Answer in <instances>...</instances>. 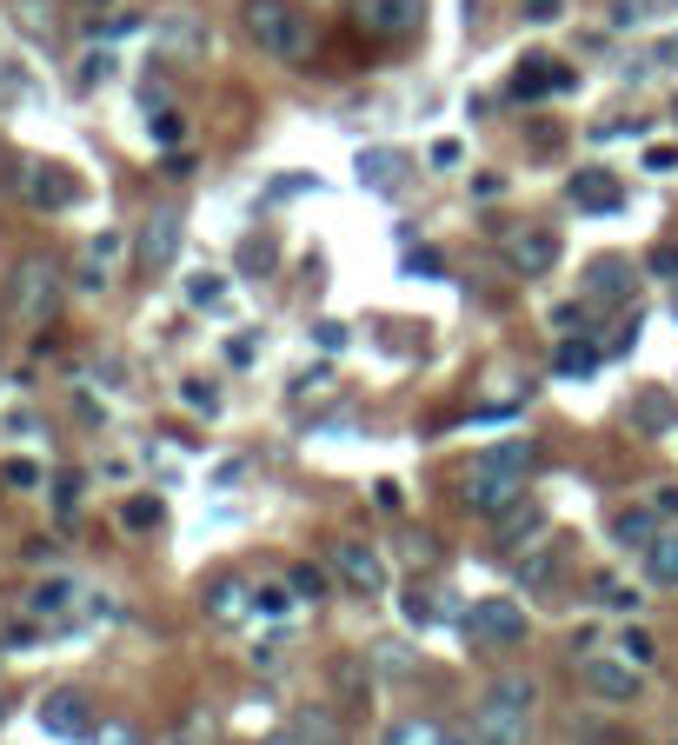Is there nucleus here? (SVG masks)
I'll return each mask as SVG.
<instances>
[{"label":"nucleus","instance_id":"36","mask_svg":"<svg viewBox=\"0 0 678 745\" xmlns=\"http://www.w3.org/2000/svg\"><path fill=\"white\" fill-rule=\"evenodd\" d=\"M406 266H413V273H426V280H446V260H439L433 246H419V253H406Z\"/></svg>","mask_w":678,"mask_h":745},{"label":"nucleus","instance_id":"21","mask_svg":"<svg viewBox=\"0 0 678 745\" xmlns=\"http://www.w3.org/2000/svg\"><path fill=\"white\" fill-rule=\"evenodd\" d=\"M593 366H599V346H586V340H566V346H559V373H566V380H579V373H593Z\"/></svg>","mask_w":678,"mask_h":745},{"label":"nucleus","instance_id":"20","mask_svg":"<svg viewBox=\"0 0 678 745\" xmlns=\"http://www.w3.org/2000/svg\"><path fill=\"white\" fill-rule=\"evenodd\" d=\"M539 533H546V513H539V506H526V513H506L499 546H526V540H539Z\"/></svg>","mask_w":678,"mask_h":745},{"label":"nucleus","instance_id":"30","mask_svg":"<svg viewBox=\"0 0 678 745\" xmlns=\"http://www.w3.org/2000/svg\"><path fill=\"white\" fill-rule=\"evenodd\" d=\"M293 600H300L293 586H260V593H253V606H260V613H273V620H280V613H293Z\"/></svg>","mask_w":678,"mask_h":745},{"label":"nucleus","instance_id":"16","mask_svg":"<svg viewBox=\"0 0 678 745\" xmlns=\"http://www.w3.org/2000/svg\"><path fill=\"white\" fill-rule=\"evenodd\" d=\"M266 745H340V726L326 713H300V719H286Z\"/></svg>","mask_w":678,"mask_h":745},{"label":"nucleus","instance_id":"50","mask_svg":"<svg viewBox=\"0 0 678 745\" xmlns=\"http://www.w3.org/2000/svg\"><path fill=\"white\" fill-rule=\"evenodd\" d=\"M672 745H678V739H672Z\"/></svg>","mask_w":678,"mask_h":745},{"label":"nucleus","instance_id":"27","mask_svg":"<svg viewBox=\"0 0 678 745\" xmlns=\"http://www.w3.org/2000/svg\"><path fill=\"white\" fill-rule=\"evenodd\" d=\"M240 600H246V586H240V580H220V586L206 593V613H213V620H233Z\"/></svg>","mask_w":678,"mask_h":745},{"label":"nucleus","instance_id":"15","mask_svg":"<svg viewBox=\"0 0 678 745\" xmlns=\"http://www.w3.org/2000/svg\"><path fill=\"white\" fill-rule=\"evenodd\" d=\"M633 280H639V273H633V260H619V253H606V260L586 266V293L606 300V306H613V300H633Z\"/></svg>","mask_w":678,"mask_h":745},{"label":"nucleus","instance_id":"23","mask_svg":"<svg viewBox=\"0 0 678 745\" xmlns=\"http://www.w3.org/2000/svg\"><path fill=\"white\" fill-rule=\"evenodd\" d=\"M286 586H293V593H300V600H313V606H320V600H326V573H320V566H313V560H300V566H293V573H286Z\"/></svg>","mask_w":678,"mask_h":745},{"label":"nucleus","instance_id":"35","mask_svg":"<svg viewBox=\"0 0 678 745\" xmlns=\"http://www.w3.org/2000/svg\"><path fill=\"white\" fill-rule=\"evenodd\" d=\"M240 266L266 273V266H273V240H246V246H240Z\"/></svg>","mask_w":678,"mask_h":745},{"label":"nucleus","instance_id":"37","mask_svg":"<svg viewBox=\"0 0 678 745\" xmlns=\"http://www.w3.org/2000/svg\"><path fill=\"white\" fill-rule=\"evenodd\" d=\"M599 600H606L613 613H633V606H639V593H626L619 580H599Z\"/></svg>","mask_w":678,"mask_h":745},{"label":"nucleus","instance_id":"33","mask_svg":"<svg viewBox=\"0 0 678 745\" xmlns=\"http://www.w3.org/2000/svg\"><path fill=\"white\" fill-rule=\"evenodd\" d=\"M519 580H526V586H546V580H553V546H533V560L519 566Z\"/></svg>","mask_w":678,"mask_h":745},{"label":"nucleus","instance_id":"4","mask_svg":"<svg viewBox=\"0 0 678 745\" xmlns=\"http://www.w3.org/2000/svg\"><path fill=\"white\" fill-rule=\"evenodd\" d=\"M526 633H533V620H526L519 600H479L466 613V646L473 653H513V646H526Z\"/></svg>","mask_w":678,"mask_h":745},{"label":"nucleus","instance_id":"49","mask_svg":"<svg viewBox=\"0 0 678 745\" xmlns=\"http://www.w3.org/2000/svg\"><path fill=\"white\" fill-rule=\"evenodd\" d=\"M672 120H678V113H672Z\"/></svg>","mask_w":678,"mask_h":745},{"label":"nucleus","instance_id":"14","mask_svg":"<svg viewBox=\"0 0 678 745\" xmlns=\"http://www.w3.org/2000/svg\"><path fill=\"white\" fill-rule=\"evenodd\" d=\"M566 193H573V207H579V213H619V200H626V193H619V180H613L606 167L573 173V187H566Z\"/></svg>","mask_w":678,"mask_h":745},{"label":"nucleus","instance_id":"10","mask_svg":"<svg viewBox=\"0 0 678 745\" xmlns=\"http://www.w3.org/2000/svg\"><path fill=\"white\" fill-rule=\"evenodd\" d=\"M333 566H340V580H346L353 593H366V600H373V593H386V560H380L373 546L340 540V546H333Z\"/></svg>","mask_w":678,"mask_h":745},{"label":"nucleus","instance_id":"17","mask_svg":"<svg viewBox=\"0 0 678 745\" xmlns=\"http://www.w3.org/2000/svg\"><path fill=\"white\" fill-rule=\"evenodd\" d=\"M399 173H406V153H393V147H366V153H360V180H366V187L393 193Z\"/></svg>","mask_w":678,"mask_h":745},{"label":"nucleus","instance_id":"13","mask_svg":"<svg viewBox=\"0 0 678 745\" xmlns=\"http://www.w3.org/2000/svg\"><path fill=\"white\" fill-rule=\"evenodd\" d=\"M566 87H573V67H559L546 53L519 60V73H513V100H546V93H566Z\"/></svg>","mask_w":678,"mask_h":745},{"label":"nucleus","instance_id":"46","mask_svg":"<svg viewBox=\"0 0 678 745\" xmlns=\"http://www.w3.org/2000/svg\"><path fill=\"white\" fill-rule=\"evenodd\" d=\"M666 60H678V40H666Z\"/></svg>","mask_w":678,"mask_h":745},{"label":"nucleus","instance_id":"11","mask_svg":"<svg viewBox=\"0 0 678 745\" xmlns=\"http://www.w3.org/2000/svg\"><path fill=\"white\" fill-rule=\"evenodd\" d=\"M20 193H27V207H40V213H60V207L80 200V187H73L67 167H27V173H20Z\"/></svg>","mask_w":678,"mask_h":745},{"label":"nucleus","instance_id":"32","mask_svg":"<svg viewBox=\"0 0 678 745\" xmlns=\"http://www.w3.org/2000/svg\"><path fill=\"white\" fill-rule=\"evenodd\" d=\"M180 400H186L193 413H220V393H213L206 380H186V386H180Z\"/></svg>","mask_w":678,"mask_h":745},{"label":"nucleus","instance_id":"44","mask_svg":"<svg viewBox=\"0 0 678 745\" xmlns=\"http://www.w3.org/2000/svg\"><path fill=\"white\" fill-rule=\"evenodd\" d=\"M659 513H672L678 520V486H659Z\"/></svg>","mask_w":678,"mask_h":745},{"label":"nucleus","instance_id":"25","mask_svg":"<svg viewBox=\"0 0 678 745\" xmlns=\"http://www.w3.org/2000/svg\"><path fill=\"white\" fill-rule=\"evenodd\" d=\"M619 653H626L633 666H652V660H659V640H652L646 626H626V633H619Z\"/></svg>","mask_w":678,"mask_h":745},{"label":"nucleus","instance_id":"7","mask_svg":"<svg viewBox=\"0 0 678 745\" xmlns=\"http://www.w3.org/2000/svg\"><path fill=\"white\" fill-rule=\"evenodd\" d=\"M353 13H360V27L380 33V40H406V33L426 27V0H353Z\"/></svg>","mask_w":678,"mask_h":745},{"label":"nucleus","instance_id":"2","mask_svg":"<svg viewBox=\"0 0 678 745\" xmlns=\"http://www.w3.org/2000/svg\"><path fill=\"white\" fill-rule=\"evenodd\" d=\"M240 20L260 40V53H273V60H306L313 53V20H306L300 0H246Z\"/></svg>","mask_w":678,"mask_h":745},{"label":"nucleus","instance_id":"43","mask_svg":"<svg viewBox=\"0 0 678 745\" xmlns=\"http://www.w3.org/2000/svg\"><path fill=\"white\" fill-rule=\"evenodd\" d=\"M652 273H678V246H659L652 253Z\"/></svg>","mask_w":678,"mask_h":745},{"label":"nucleus","instance_id":"1","mask_svg":"<svg viewBox=\"0 0 678 745\" xmlns=\"http://www.w3.org/2000/svg\"><path fill=\"white\" fill-rule=\"evenodd\" d=\"M533 706H539V686L526 673H506L479 693V713H473V733L486 745H533Z\"/></svg>","mask_w":678,"mask_h":745},{"label":"nucleus","instance_id":"34","mask_svg":"<svg viewBox=\"0 0 678 745\" xmlns=\"http://www.w3.org/2000/svg\"><path fill=\"white\" fill-rule=\"evenodd\" d=\"M53 506H60V520H73L80 513V480L67 473V480H53Z\"/></svg>","mask_w":678,"mask_h":745},{"label":"nucleus","instance_id":"12","mask_svg":"<svg viewBox=\"0 0 678 745\" xmlns=\"http://www.w3.org/2000/svg\"><path fill=\"white\" fill-rule=\"evenodd\" d=\"M40 733H47V739H87V733H93L87 699H80V693H47V699H40Z\"/></svg>","mask_w":678,"mask_h":745},{"label":"nucleus","instance_id":"5","mask_svg":"<svg viewBox=\"0 0 678 745\" xmlns=\"http://www.w3.org/2000/svg\"><path fill=\"white\" fill-rule=\"evenodd\" d=\"M579 686H586L593 699H613V706H633V699L646 693V666H633L626 653H619V660L593 653V660H579Z\"/></svg>","mask_w":678,"mask_h":745},{"label":"nucleus","instance_id":"9","mask_svg":"<svg viewBox=\"0 0 678 745\" xmlns=\"http://www.w3.org/2000/svg\"><path fill=\"white\" fill-rule=\"evenodd\" d=\"M506 266H513V273H526V280H539V273H553V266H559V240H553L546 226L506 233Z\"/></svg>","mask_w":678,"mask_h":745},{"label":"nucleus","instance_id":"19","mask_svg":"<svg viewBox=\"0 0 678 745\" xmlns=\"http://www.w3.org/2000/svg\"><path fill=\"white\" fill-rule=\"evenodd\" d=\"M646 573H652L659 586H678V533H659V540L646 546Z\"/></svg>","mask_w":678,"mask_h":745},{"label":"nucleus","instance_id":"26","mask_svg":"<svg viewBox=\"0 0 678 745\" xmlns=\"http://www.w3.org/2000/svg\"><path fill=\"white\" fill-rule=\"evenodd\" d=\"M446 733L433 726V719H399L393 733H386V745H439Z\"/></svg>","mask_w":678,"mask_h":745},{"label":"nucleus","instance_id":"28","mask_svg":"<svg viewBox=\"0 0 678 745\" xmlns=\"http://www.w3.org/2000/svg\"><path fill=\"white\" fill-rule=\"evenodd\" d=\"M153 140H160V147H180V140H186V120H180L173 107H160V113H153Z\"/></svg>","mask_w":678,"mask_h":745},{"label":"nucleus","instance_id":"22","mask_svg":"<svg viewBox=\"0 0 678 745\" xmlns=\"http://www.w3.org/2000/svg\"><path fill=\"white\" fill-rule=\"evenodd\" d=\"M633 420H639L646 433H666V426H672V400H666V393H646V400L633 406Z\"/></svg>","mask_w":678,"mask_h":745},{"label":"nucleus","instance_id":"3","mask_svg":"<svg viewBox=\"0 0 678 745\" xmlns=\"http://www.w3.org/2000/svg\"><path fill=\"white\" fill-rule=\"evenodd\" d=\"M459 500H466V513H479V520H506V513L526 500V466L479 453L473 473H466V493H459Z\"/></svg>","mask_w":678,"mask_h":745},{"label":"nucleus","instance_id":"29","mask_svg":"<svg viewBox=\"0 0 678 745\" xmlns=\"http://www.w3.org/2000/svg\"><path fill=\"white\" fill-rule=\"evenodd\" d=\"M120 520H127L133 533H146V526H160V500H146V493H140V500H127V513H120Z\"/></svg>","mask_w":678,"mask_h":745},{"label":"nucleus","instance_id":"39","mask_svg":"<svg viewBox=\"0 0 678 745\" xmlns=\"http://www.w3.org/2000/svg\"><path fill=\"white\" fill-rule=\"evenodd\" d=\"M313 333H320V346H326V353H340V346H346V326H340V320H320Z\"/></svg>","mask_w":678,"mask_h":745},{"label":"nucleus","instance_id":"47","mask_svg":"<svg viewBox=\"0 0 678 745\" xmlns=\"http://www.w3.org/2000/svg\"><path fill=\"white\" fill-rule=\"evenodd\" d=\"M173 745H186V739H173Z\"/></svg>","mask_w":678,"mask_h":745},{"label":"nucleus","instance_id":"40","mask_svg":"<svg viewBox=\"0 0 678 745\" xmlns=\"http://www.w3.org/2000/svg\"><path fill=\"white\" fill-rule=\"evenodd\" d=\"M7 486H40V466H33V460H13V466H7Z\"/></svg>","mask_w":678,"mask_h":745},{"label":"nucleus","instance_id":"41","mask_svg":"<svg viewBox=\"0 0 678 745\" xmlns=\"http://www.w3.org/2000/svg\"><path fill=\"white\" fill-rule=\"evenodd\" d=\"M107 73H113V60H107V53H93V60H87V67H80V80H87V87H100V80H107Z\"/></svg>","mask_w":678,"mask_h":745},{"label":"nucleus","instance_id":"18","mask_svg":"<svg viewBox=\"0 0 678 745\" xmlns=\"http://www.w3.org/2000/svg\"><path fill=\"white\" fill-rule=\"evenodd\" d=\"M613 540H619V546H639V553H646V546L659 540V520H652L646 506H626V513L613 520Z\"/></svg>","mask_w":678,"mask_h":745},{"label":"nucleus","instance_id":"24","mask_svg":"<svg viewBox=\"0 0 678 745\" xmlns=\"http://www.w3.org/2000/svg\"><path fill=\"white\" fill-rule=\"evenodd\" d=\"M27 606H33V613H67V606H73V580H47V586H33Z\"/></svg>","mask_w":678,"mask_h":745},{"label":"nucleus","instance_id":"48","mask_svg":"<svg viewBox=\"0 0 678 745\" xmlns=\"http://www.w3.org/2000/svg\"><path fill=\"white\" fill-rule=\"evenodd\" d=\"M0 719H7V713H0Z\"/></svg>","mask_w":678,"mask_h":745},{"label":"nucleus","instance_id":"45","mask_svg":"<svg viewBox=\"0 0 678 745\" xmlns=\"http://www.w3.org/2000/svg\"><path fill=\"white\" fill-rule=\"evenodd\" d=\"M439 745H486V739H479V733H446Z\"/></svg>","mask_w":678,"mask_h":745},{"label":"nucleus","instance_id":"38","mask_svg":"<svg viewBox=\"0 0 678 745\" xmlns=\"http://www.w3.org/2000/svg\"><path fill=\"white\" fill-rule=\"evenodd\" d=\"M399 613H406V626H433V600H426L419 586L406 593V606H399Z\"/></svg>","mask_w":678,"mask_h":745},{"label":"nucleus","instance_id":"42","mask_svg":"<svg viewBox=\"0 0 678 745\" xmlns=\"http://www.w3.org/2000/svg\"><path fill=\"white\" fill-rule=\"evenodd\" d=\"M566 0H526V20H559Z\"/></svg>","mask_w":678,"mask_h":745},{"label":"nucleus","instance_id":"8","mask_svg":"<svg viewBox=\"0 0 678 745\" xmlns=\"http://www.w3.org/2000/svg\"><path fill=\"white\" fill-rule=\"evenodd\" d=\"M173 253H180V207H160V213H146V226H140V266H146V273H166Z\"/></svg>","mask_w":678,"mask_h":745},{"label":"nucleus","instance_id":"6","mask_svg":"<svg viewBox=\"0 0 678 745\" xmlns=\"http://www.w3.org/2000/svg\"><path fill=\"white\" fill-rule=\"evenodd\" d=\"M13 300H20V313H27L33 326H47L53 306H60V266H53V260H27V266L13 273Z\"/></svg>","mask_w":678,"mask_h":745},{"label":"nucleus","instance_id":"31","mask_svg":"<svg viewBox=\"0 0 678 745\" xmlns=\"http://www.w3.org/2000/svg\"><path fill=\"white\" fill-rule=\"evenodd\" d=\"M220 293H226V286H220V273H193V280H186V300H193V306H213Z\"/></svg>","mask_w":678,"mask_h":745}]
</instances>
